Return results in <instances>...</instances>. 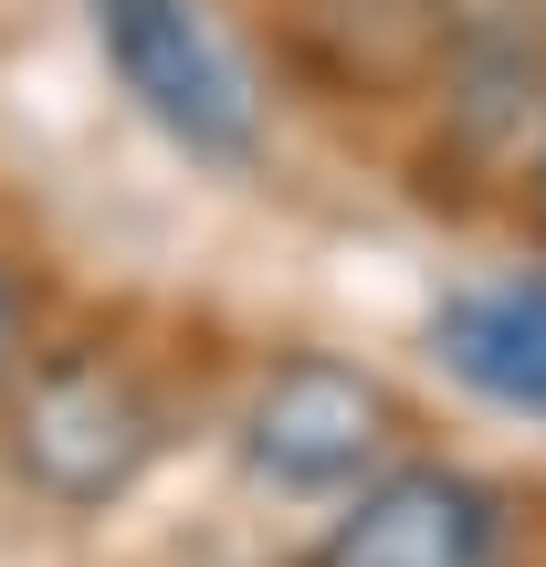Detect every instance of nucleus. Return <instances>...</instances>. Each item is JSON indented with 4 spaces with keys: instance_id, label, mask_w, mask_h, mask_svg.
Segmentation results:
<instances>
[{
    "instance_id": "f257e3e1",
    "label": "nucleus",
    "mask_w": 546,
    "mask_h": 567,
    "mask_svg": "<svg viewBox=\"0 0 546 567\" xmlns=\"http://www.w3.org/2000/svg\"><path fill=\"white\" fill-rule=\"evenodd\" d=\"M168 442V410L116 347H32L11 368V421H0V463L21 473V494H42L53 515H105L147 484Z\"/></svg>"
},
{
    "instance_id": "f03ea898",
    "label": "nucleus",
    "mask_w": 546,
    "mask_h": 567,
    "mask_svg": "<svg viewBox=\"0 0 546 567\" xmlns=\"http://www.w3.org/2000/svg\"><path fill=\"white\" fill-rule=\"evenodd\" d=\"M84 21H95L105 74L137 95V116L168 147H189L210 168L264 158V95H253V74L222 53V32L189 0H84Z\"/></svg>"
},
{
    "instance_id": "7ed1b4c3",
    "label": "nucleus",
    "mask_w": 546,
    "mask_h": 567,
    "mask_svg": "<svg viewBox=\"0 0 546 567\" xmlns=\"http://www.w3.org/2000/svg\"><path fill=\"white\" fill-rule=\"evenodd\" d=\"M400 400H389L379 368L326 358V347H295L253 379L243 400V463L264 473L274 494H358L368 473L400 463Z\"/></svg>"
},
{
    "instance_id": "20e7f679",
    "label": "nucleus",
    "mask_w": 546,
    "mask_h": 567,
    "mask_svg": "<svg viewBox=\"0 0 546 567\" xmlns=\"http://www.w3.org/2000/svg\"><path fill=\"white\" fill-rule=\"evenodd\" d=\"M305 567H505V494L463 463L400 452L347 494V515L305 547Z\"/></svg>"
},
{
    "instance_id": "39448f33",
    "label": "nucleus",
    "mask_w": 546,
    "mask_h": 567,
    "mask_svg": "<svg viewBox=\"0 0 546 567\" xmlns=\"http://www.w3.org/2000/svg\"><path fill=\"white\" fill-rule=\"evenodd\" d=\"M431 84L463 158H515L546 126V0H442Z\"/></svg>"
},
{
    "instance_id": "423d86ee",
    "label": "nucleus",
    "mask_w": 546,
    "mask_h": 567,
    "mask_svg": "<svg viewBox=\"0 0 546 567\" xmlns=\"http://www.w3.org/2000/svg\"><path fill=\"white\" fill-rule=\"evenodd\" d=\"M431 347L473 400L546 421V274H505V284H463L431 305Z\"/></svg>"
},
{
    "instance_id": "0eeeda50",
    "label": "nucleus",
    "mask_w": 546,
    "mask_h": 567,
    "mask_svg": "<svg viewBox=\"0 0 546 567\" xmlns=\"http://www.w3.org/2000/svg\"><path fill=\"white\" fill-rule=\"evenodd\" d=\"M32 316H42V305H32V274L0 252V389H11V368L32 358Z\"/></svg>"
},
{
    "instance_id": "6e6552de",
    "label": "nucleus",
    "mask_w": 546,
    "mask_h": 567,
    "mask_svg": "<svg viewBox=\"0 0 546 567\" xmlns=\"http://www.w3.org/2000/svg\"><path fill=\"white\" fill-rule=\"evenodd\" d=\"M526 221H536V243H546V126H536V158H526Z\"/></svg>"
}]
</instances>
